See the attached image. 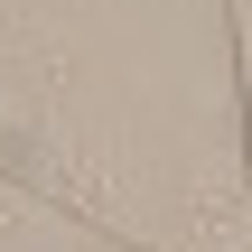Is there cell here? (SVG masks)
Here are the masks:
<instances>
[{
    "instance_id": "2",
    "label": "cell",
    "mask_w": 252,
    "mask_h": 252,
    "mask_svg": "<svg viewBox=\"0 0 252 252\" xmlns=\"http://www.w3.org/2000/svg\"><path fill=\"white\" fill-rule=\"evenodd\" d=\"M94 252H140V243H94Z\"/></svg>"
},
{
    "instance_id": "1",
    "label": "cell",
    "mask_w": 252,
    "mask_h": 252,
    "mask_svg": "<svg viewBox=\"0 0 252 252\" xmlns=\"http://www.w3.org/2000/svg\"><path fill=\"white\" fill-rule=\"evenodd\" d=\"M234 47H243V140H252V0H234Z\"/></svg>"
}]
</instances>
